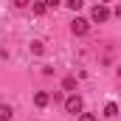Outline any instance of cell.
<instances>
[{"label":"cell","instance_id":"cell-4","mask_svg":"<svg viewBox=\"0 0 121 121\" xmlns=\"http://www.w3.org/2000/svg\"><path fill=\"white\" fill-rule=\"evenodd\" d=\"M48 101H51V96H48L45 90H39L37 96H34V104H37L39 110H42V107H48Z\"/></svg>","mask_w":121,"mask_h":121},{"label":"cell","instance_id":"cell-1","mask_svg":"<svg viewBox=\"0 0 121 121\" xmlns=\"http://www.w3.org/2000/svg\"><path fill=\"white\" fill-rule=\"evenodd\" d=\"M90 20L93 23H107V20H110V9H107V6H93L90 9ZM90 20H87V23H90Z\"/></svg>","mask_w":121,"mask_h":121},{"label":"cell","instance_id":"cell-3","mask_svg":"<svg viewBox=\"0 0 121 121\" xmlns=\"http://www.w3.org/2000/svg\"><path fill=\"white\" fill-rule=\"evenodd\" d=\"M70 31H73V34H76V37H85V34H87V31H90V23H87V20H85V17H76V20H73V23H70Z\"/></svg>","mask_w":121,"mask_h":121},{"label":"cell","instance_id":"cell-9","mask_svg":"<svg viewBox=\"0 0 121 121\" xmlns=\"http://www.w3.org/2000/svg\"><path fill=\"white\" fill-rule=\"evenodd\" d=\"M31 11H34V14L39 17V14H45L48 9H45V3H34V6H31Z\"/></svg>","mask_w":121,"mask_h":121},{"label":"cell","instance_id":"cell-2","mask_svg":"<svg viewBox=\"0 0 121 121\" xmlns=\"http://www.w3.org/2000/svg\"><path fill=\"white\" fill-rule=\"evenodd\" d=\"M82 107H85V101H82V96H68V99H65V110H68L70 116H76V113H82Z\"/></svg>","mask_w":121,"mask_h":121},{"label":"cell","instance_id":"cell-10","mask_svg":"<svg viewBox=\"0 0 121 121\" xmlns=\"http://www.w3.org/2000/svg\"><path fill=\"white\" fill-rule=\"evenodd\" d=\"M68 9H70V11H79V9H82V0H68Z\"/></svg>","mask_w":121,"mask_h":121},{"label":"cell","instance_id":"cell-7","mask_svg":"<svg viewBox=\"0 0 121 121\" xmlns=\"http://www.w3.org/2000/svg\"><path fill=\"white\" fill-rule=\"evenodd\" d=\"M31 54H37V56H42V54H45V48H42V42H39V39H34V42H31Z\"/></svg>","mask_w":121,"mask_h":121},{"label":"cell","instance_id":"cell-11","mask_svg":"<svg viewBox=\"0 0 121 121\" xmlns=\"http://www.w3.org/2000/svg\"><path fill=\"white\" fill-rule=\"evenodd\" d=\"M79 121H96V116H93V113H82V116H79Z\"/></svg>","mask_w":121,"mask_h":121},{"label":"cell","instance_id":"cell-8","mask_svg":"<svg viewBox=\"0 0 121 121\" xmlns=\"http://www.w3.org/2000/svg\"><path fill=\"white\" fill-rule=\"evenodd\" d=\"M62 87H65V90H73V87H76V76H65V79H62Z\"/></svg>","mask_w":121,"mask_h":121},{"label":"cell","instance_id":"cell-6","mask_svg":"<svg viewBox=\"0 0 121 121\" xmlns=\"http://www.w3.org/2000/svg\"><path fill=\"white\" fill-rule=\"evenodd\" d=\"M11 116H14V110H11L9 104H0V121H9Z\"/></svg>","mask_w":121,"mask_h":121},{"label":"cell","instance_id":"cell-5","mask_svg":"<svg viewBox=\"0 0 121 121\" xmlns=\"http://www.w3.org/2000/svg\"><path fill=\"white\" fill-rule=\"evenodd\" d=\"M104 116H107V118H116V116H118V104H116V101H110V104L104 107Z\"/></svg>","mask_w":121,"mask_h":121}]
</instances>
